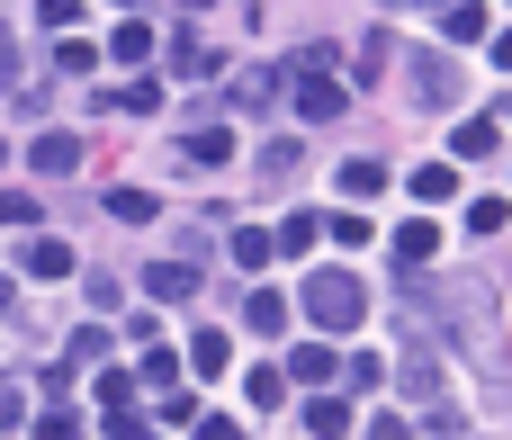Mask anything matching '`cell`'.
I'll list each match as a JSON object with an SVG mask.
<instances>
[{"label":"cell","mask_w":512,"mask_h":440,"mask_svg":"<svg viewBox=\"0 0 512 440\" xmlns=\"http://www.w3.org/2000/svg\"><path fill=\"white\" fill-rule=\"evenodd\" d=\"M198 440H243V432L234 423H198Z\"/></svg>","instance_id":"obj_33"},{"label":"cell","mask_w":512,"mask_h":440,"mask_svg":"<svg viewBox=\"0 0 512 440\" xmlns=\"http://www.w3.org/2000/svg\"><path fill=\"white\" fill-rule=\"evenodd\" d=\"M477 153H495V117H468V126L450 135V162H477Z\"/></svg>","instance_id":"obj_10"},{"label":"cell","mask_w":512,"mask_h":440,"mask_svg":"<svg viewBox=\"0 0 512 440\" xmlns=\"http://www.w3.org/2000/svg\"><path fill=\"white\" fill-rule=\"evenodd\" d=\"M36 440H81V423H72V414H63V405H54V414H45V423H36Z\"/></svg>","instance_id":"obj_29"},{"label":"cell","mask_w":512,"mask_h":440,"mask_svg":"<svg viewBox=\"0 0 512 440\" xmlns=\"http://www.w3.org/2000/svg\"><path fill=\"white\" fill-rule=\"evenodd\" d=\"M450 189H459V171H450V162H423V171H414V198H423V207H441Z\"/></svg>","instance_id":"obj_18"},{"label":"cell","mask_w":512,"mask_h":440,"mask_svg":"<svg viewBox=\"0 0 512 440\" xmlns=\"http://www.w3.org/2000/svg\"><path fill=\"white\" fill-rule=\"evenodd\" d=\"M144 288L171 306V297H189V288H198V270H189V261H153V270H144Z\"/></svg>","instance_id":"obj_7"},{"label":"cell","mask_w":512,"mask_h":440,"mask_svg":"<svg viewBox=\"0 0 512 440\" xmlns=\"http://www.w3.org/2000/svg\"><path fill=\"white\" fill-rule=\"evenodd\" d=\"M0 306H9V279H0Z\"/></svg>","instance_id":"obj_36"},{"label":"cell","mask_w":512,"mask_h":440,"mask_svg":"<svg viewBox=\"0 0 512 440\" xmlns=\"http://www.w3.org/2000/svg\"><path fill=\"white\" fill-rule=\"evenodd\" d=\"M297 117H306V126L342 117V81H333V72H324V81H297Z\"/></svg>","instance_id":"obj_3"},{"label":"cell","mask_w":512,"mask_h":440,"mask_svg":"<svg viewBox=\"0 0 512 440\" xmlns=\"http://www.w3.org/2000/svg\"><path fill=\"white\" fill-rule=\"evenodd\" d=\"M369 440H414V432H405V414H378V423H369Z\"/></svg>","instance_id":"obj_31"},{"label":"cell","mask_w":512,"mask_h":440,"mask_svg":"<svg viewBox=\"0 0 512 440\" xmlns=\"http://www.w3.org/2000/svg\"><path fill=\"white\" fill-rule=\"evenodd\" d=\"M180 153H189L198 171H216V162H234V135H216V126H198V135H189Z\"/></svg>","instance_id":"obj_11"},{"label":"cell","mask_w":512,"mask_h":440,"mask_svg":"<svg viewBox=\"0 0 512 440\" xmlns=\"http://www.w3.org/2000/svg\"><path fill=\"white\" fill-rule=\"evenodd\" d=\"M225 360H234L225 333H198V342H189V369H198V378H225Z\"/></svg>","instance_id":"obj_15"},{"label":"cell","mask_w":512,"mask_h":440,"mask_svg":"<svg viewBox=\"0 0 512 440\" xmlns=\"http://www.w3.org/2000/svg\"><path fill=\"white\" fill-rule=\"evenodd\" d=\"M225 243H234V270H261V261H270V252H279V243H270V234H261V225H234V234H225Z\"/></svg>","instance_id":"obj_13"},{"label":"cell","mask_w":512,"mask_h":440,"mask_svg":"<svg viewBox=\"0 0 512 440\" xmlns=\"http://www.w3.org/2000/svg\"><path fill=\"white\" fill-rule=\"evenodd\" d=\"M198 9H216V0H198Z\"/></svg>","instance_id":"obj_37"},{"label":"cell","mask_w":512,"mask_h":440,"mask_svg":"<svg viewBox=\"0 0 512 440\" xmlns=\"http://www.w3.org/2000/svg\"><path fill=\"white\" fill-rule=\"evenodd\" d=\"M324 234H333V243H351V252H360V243H378V225H369L360 207H342V216H324Z\"/></svg>","instance_id":"obj_19"},{"label":"cell","mask_w":512,"mask_h":440,"mask_svg":"<svg viewBox=\"0 0 512 440\" xmlns=\"http://www.w3.org/2000/svg\"><path fill=\"white\" fill-rule=\"evenodd\" d=\"M108 54H117V63H144V54H153V27H144V18H126V27L108 36Z\"/></svg>","instance_id":"obj_17"},{"label":"cell","mask_w":512,"mask_h":440,"mask_svg":"<svg viewBox=\"0 0 512 440\" xmlns=\"http://www.w3.org/2000/svg\"><path fill=\"white\" fill-rule=\"evenodd\" d=\"M360 315H369V288L351 270H315L306 279V324L315 333H360Z\"/></svg>","instance_id":"obj_1"},{"label":"cell","mask_w":512,"mask_h":440,"mask_svg":"<svg viewBox=\"0 0 512 440\" xmlns=\"http://www.w3.org/2000/svg\"><path fill=\"white\" fill-rule=\"evenodd\" d=\"M90 99H99V108H135V117H144V108H162V81H126V90H90Z\"/></svg>","instance_id":"obj_9"},{"label":"cell","mask_w":512,"mask_h":440,"mask_svg":"<svg viewBox=\"0 0 512 440\" xmlns=\"http://www.w3.org/2000/svg\"><path fill=\"white\" fill-rule=\"evenodd\" d=\"M495 63H504V72H512V27H504V36H495Z\"/></svg>","instance_id":"obj_34"},{"label":"cell","mask_w":512,"mask_h":440,"mask_svg":"<svg viewBox=\"0 0 512 440\" xmlns=\"http://www.w3.org/2000/svg\"><path fill=\"white\" fill-rule=\"evenodd\" d=\"M333 378H342V360H333L324 342H306V351L288 360V387H333Z\"/></svg>","instance_id":"obj_5"},{"label":"cell","mask_w":512,"mask_h":440,"mask_svg":"<svg viewBox=\"0 0 512 440\" xmlns=\"http://www.w3.org/2000/svg\"><path fill=\"white\" fill-rule=\"evenodd\" d=\"M306 432H315V440H342V432H351V405L315 396V405H306Z\"/></svg>","instance_id":"obj_16"},{"label":"cell","mask_w":512,"mask_h":440,"mask_svg":"<svg viewBox=\"0 0 512 440\" xmlns=\"http://www.w3.org/2000/svg\"><path fill=\"white\" fill-rule=\"evenodd\" d=\"M387 54H396L387 36H369V45H360V90H378V72H387Z\"/></svg>","instance_id":"obj_25"},{"label":"cell","mask_w":512,"mask_h":440,"mask_svg":"<svg viewBox=\"0 0 512 440\" xmlns=\"http://www.w3.org/2000/svg\"><path fill=\"white\" fill-rule=\"evenodd\" d=\"M0 90H9V36H0Z\"/></svg>","instance_id":"obj_35"},{"label":"cell","mask_w":512,"mask_h":440,"mask_svg":"<svg viewBox=\"0 0 512 440\" xmlns=\"http://www.w3.org/2000/svg\"><path fill=\"white\" fill-rule=\"evenodd\" d=\"M315 234H324V216H288V225H279V234H270V243H279V252H297V261H306V252H315Z\"/></svg>","instance_id":"obj_20"},{"label":"cell","mask_w":512,"mask_h":440,"mask_svg":"<svg viewBox=\"0 0 512 440\" xmlns=\"http://www.w3.org/2000/svg\"><path fill=\"white\" fill-rule=\"evenodd\" d=\"M108 440H153V432H144L135 414H108Z\"/></svg>","instance_id":"obj_32"},{"label":"cell","mask_w":512,"mask_h":440,"mask_svg":"<svg viewBox=\"0 0 512 440\" xmlns=\"http://www.w3.org/2000/svg\"><path fill=\"white\" fill-rule=\"evenodd\" d=\"M90 396H99L108 414H126V405H135V378H126V369H99V387H90Z\"/></svg>","instance_id":"obj_22"},{"label":"cell","mask_w":512,"mask_h":440,"mask_svg":"<svg viewBox=\"0 0 512 440\" xmlns=\"http://www.w3.org/2000/svg\"><path fill=\"white\" fill-rule=\"evenodd\" d=\"M342 378H351V387H378V378H387V360H378V351H360V360H342Z\"/></svg>","instance_id":"obj_28"},{"label":"cell","mask_w":512,"mask_h":440,"mask_svg":"<svg viewBox=\"0 0 512 440\" xmlns=\"http://www.w3.org/2000/svg\"><path fill=\"white\" fill-rule=\"evenodd\" d=\"M504 117H512V108H504Z\"/></svg>","instance_id":"obj_39"},{"label":"cell","mask_w":512,"mask_h":440,"mask_svg":"<svg viewBox=\"0 0 512 440\" xmlns=\"http://www.w3.org/2000/svg\"><path fill=\"white\" fill-rule=\"evenodd\" d=\"M396 378H405V396H441V378H432V351H405V360H396Z\"/></svg>","instance_id":"obj_21"},{"label":"cell","mask_w":512,"mask_h":440,"mask_svg":"<svg viewBox=\"0 0 512 440\" xmlns=\"http://www.w3.org/2000/svg\"><path fill=\"white\" fill-rule=\"evenodd\" d=\"M243 396H252V405H279V396H288V369H252Z\"/></svg>","instance_id":"obj_24"},{"label":"cell","mask_w":512,"mask_h":440,"mask_svg":"<svg viewBox=\"0 0 512 440\" xmlns=\"http://www.w3.org/2000/svg\"><path fill=\"white\" fill-rule=\"evenodd\" d=\"M0 153H9V144H0Z\"/></svg>","instance_id":"obj_38"},{"label":"cell","mask_w":512,"mask_h":440,"mask_svg":"<svg viewBox=\"0 0 512 440\" xmlns=\"http://www.w3.org/2000/svg\"><path fill=\"white\" fill-rule=\"evenodd\" d=\"M27 270H36V279H72V243H54V234L27 243Z\"/></svg>","instance_id":"obj_14"},{"label":"cell","mask_w":512,"mask_h":440,"mask_svg":"<svg viewBox=\"0 0 512 440\" xmlns=\"http://www.w3.org/2000/svg\"><path fill=\"white\" fill-rule=\"evenodd\" d=\"M504 216H512L504 198H477V207H468V234H504Z\"/></svg>","instance_id":"obj_27"},{"label":"cell","mask_w":512,"mask_h":440,"mask_svg":"<svg viewBox=\"0 0 512 440\" xmlns=\"http://www.w3.org/2000/svg\"><path fill=\"white\" fill-rule=\"evenodd\" d=\"M432 252H441V225H432V216H414V225H396V261H405V270H423Z\"/></svg>","instance_id":"obj_4"},{"label":"cell","mask_w":512,"mask_h":440,"mask_svg":"<svg viewBox=\"0 0 512 440\" xmlns=\"http://www.w3.org/2000/svg\"><path fill=\"white\" fill-rule=\"evenodd\" d=\"M441 36H450V45H477V36H486V9H477V0H450V9H441Z\"/></svg>","instance_id":"obj_6"},{"label":"cell","mask_w":512,"mask_h":440,"mask_svg":"<svg viewBox=\"0 0 512 440\" xmlns=\"http://www.w3.org/2000/svg\"><path fill=\"white\" fill-rule=\"evenodd\" d=\"M27 162L63 180V171H81V135H63V126H54V135H36V144H27Z\"/></svg>","instance_id":"obj_2"},{"label":"cell","mask_w":512,"mask_h":440,"mask_svg":"<svg viewBox=\"0 0 512 440\" xmlns=\"http://www.w3.org/2000/svg\"><path fill=\"white\" fill-rule=\"evenodd\" d=\"M36 18H45V27H72V18H81V0H45Z\"/></svg>","instance_id":"obj_30"},{"label":"cell","mask_w":512,"mask_h":440,"mask_svg":"<svg viewBox=\"0 0 512 440\" xmlns=\"http://www.w3.org/2000/svg\"><path fill=\"white\" fill-rule=\"evenodd\" d=\"M243 324H252V333H288V297L252 288V297H243Z\"/></svg>","instance_id":"obj_8"},{"label":"cell","mask_w":512,"mask_h":440,"mask_svg":"<svg viewBox=\"0 0 512 440\" xmlns=\"http://www.w3.org/2000/svg\"><path fill=\"white\" fill-rule=\"evenodd\" d=\"M108 216H126V225H153V198H144V189H108Z\"/></svg>","instance_id":"obj_23"},{"label":"cell","mask_w":512,"mask_h":440,"mask_svg":"<svg viewBox=\"0 0 512 440\" xmlns=\"http://www.w3.org/2000/svg\"><path fill=\"white\" fill-rule=\"evenodd\" d=\"M0 225H45V216H36V198H27V189H0Z\"/></svg>","instance_id":"obj_26"},{"label":"cell","mask_w":512,"mask_h":440,"mask_svg":"<svg viewBox=\"0 0 512 440\" xmlns=\"http://www.w3.org/2000/svg\"><path fill=\"white\" fill-rule=\"evenodd\" d=\"M378 189H387V162H369V153L342 162V198H378Z\"/></svg>","instance_id":"obj_12"}]
</instances>
